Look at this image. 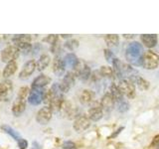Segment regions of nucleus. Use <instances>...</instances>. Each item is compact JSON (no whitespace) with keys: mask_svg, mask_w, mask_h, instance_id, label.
Returning a JSON list of instances; mask_svg holds the SVG:
<instances>
[{"mask_svg":"<svg viewBox=\"0 0 159 149\" xmlns=\"http://www.w3.org/2000/svg\"><path fill=\"white\" fill-rule=\"evenodd\" d=\"M143 55V46L139 42L133 41L128 44L125 51V58L130 65H132L134 67L142 66Z\"/></svg>","mask_w":159,"mask_h":149,"instance_id":"1","label":"nucleus"},{"mask_svg":"<svg viewBox=\"0 0 159 149\" xmlns=\"http://www.w3.org/2000/svg\"><path fill=\"white\" fill-rule=\"evenodd\" d=\"M74 74L77 78H79L83 82H87L88 79H91L92 71L91 68L88 66V64L83 61V60H79L77 66L74 68Z\"/></svg>","mask_w":159,"mask_h":149,"instance_id":"2","label":"nucleus"},{"mask_svg":"<svg viewBox=\"0 0 159 149\" xmlns=\"http://www.w3.org/2000/svg\"><path fill=\"white\" fill-rule=\"evenodd\" d=\"M19 55L20 51L15 45H8L1 51L0 57H1V61L3 63L8 64L11 62H15V60L19 57Z\"/></svg>","mask_w":159,"mask_h":149,"instance_id":"3","label":"nucleus"},{"mask_svg":"<svg viewBox=\"0 0 159 149\" xmlns=\"http://www.w3.org/2000/svg\"><path fill=\"white\" fill-rule=\"evenodd\" d=\"M159 65V56L153 51H147L144 53L142 59V67L145 70H155Z\"/></svg>","mask_w":159,"mask_h":149,"instance_id":"4","label":"nucleus"},{"mask_svg":"<svg viewBox=\"0 0 159 149\" xmlns=\"http://www.w3.org/2000/svg\"><path fill=\"white\" fill-rule=\"evenodd\" d=\"M89 126H91V119L89 118L88 115L83 113H81L79 116L75 118L73 123V128L78 133H82L84 131H86Z\"/></svg>","mask_w":159,"mask_h":149,"instance_id":"5","label":"nucleus"},{"mask_svg":"<svg viewBox=\"0 0 159 149\" xmlns=\"http://www.w3.org/2000/svg\"><path fill=\"white\" fill-rule=\"evenodd\" d=\"M117 87L123 96L128 98H133L135 97V86L129 79H122L119 81Z\"/></svg>","mask_w":159,"mask_h":149,"instance_id":"6","label":"nucleus"},{"mask_svg":"<svg viewBox=\"0 0 159 149\" xmlns=\"http://www.w3.org/2000/svg\"><path fill=\"white\" fill-rule=\"evenodd\" d=\"M52 116H53V111L50 108L49 106H46L39 109L36 115V121L39 124H41V125H46L52 119Z\"/></svg>","mask_w":159,"mask_h":149,"instance_id":"7","label":"nucleus"},{"mask_svg":"<svg viewBox=\"0 0 159 149\" xmlns=\"http://www.w3.org/2000/svg\"><path fill=\"white\" fill-rule=\"evenodd\" d=\"M13 84L10 79L0 83V102H7L12 96Z\"/></svg>","mask_w":159,"mask_h":149,"instance_id":"8","label":"nucleus"},{"mask_svg":"<svg viewBox=\"0 0 159 149\" xmlns=\"http://www.w3.org/2000/svg\"><path fill=\"white\" fill-rule=\"evenodd\" d=\"M88 116L92 121H98L103 116V111L101 106V102H93L91 104V107L89 108Z\"/></svg>","mask_w":159,"mask_h":149,"instance_id":"9","label":"nucleus"},{"mask_svg":"<svg viewBox=\"0 0 159 149\" xmlns=\"http://www.w3.org/2000/svg\"><path fill=\"white\" fill-rule=\"evenodd\" d=\"M76 78L77 77L75 76L74 72H68L66 74H65L62 82L60 83V88H61L63 93H67L70 89L74 87Z\"/></svg>","mask_w":159,"mask_h":149,"instance_id":"10","label":"nucleus"},{"mask_svg":"<svg viewBox=\"0 0 159 149\" xmlns=\"http://www.w3.org/2000/svg\"><path fill=\"white\" fill-rule=\"evenodd\" d=\"M37 69V62L35 60H29L24 64V66L19 74L20 79H27L32 76V74Z\"/></svg>","mask_w":159,"mask_h":149,"instance_id":"11","label":"nucleus"},{"mask_svg":"<svg viewBox=\"0 0 159 149\" xmlns=\"http://www.w3.org/2000/svg\"><path fill=\"white\" fill-rule=\"evenodd\" d=\"M45 89H37V88H31L30 89V93L28 96V102L32 106H39L40 103L43 102Z\"/></svg>","mask_w":159,"mask_h":149,"instance_id":"12","label":"nucleus"},{"mask_svg":"<svg viewBox=\"0 0 159 149\" xmlns=\"http://www.w3.org/2000/svg\"><path fill=\"white\" fill-rule=\"evenodd\" d=\"M52 82V79L50 77L46 76V74H40L37 78L34 79L32 83L31 88H37V89H44L48 84Z\"/></svg>","mask_w":159,"mask_h":149,"instance_id":"13","label":"nucleus"},{"mask_svg":"<svg viewBox=\"0 0 159 149\" xmlns=\"http://www.w3.org/2000/svg\"><path fill=\"white\" fill-rule=\"evenodd\" d=\"M114 99L112 97V96L111 94V93H106L104 96L102 97V101H101V106L102 107V111L104 112H111L112 109H113V106H114Z\"/></svg>","mask_w":159,"mask_h":149,"instance_id":"14","label":"nucleus"},{"mask_svg":"<svg viewBox=\"0 0 159 149\" xmlns=\"http://www.w3.org/2000/svg\"><path fill=\"white\" fill-rule=\"evenodd\" d=\"M140 40L144 46L148 49L154 48L158 42V38L156 34H142L140 35Z\"/></svg>","mask_w":159,"mask_h":149,"instance_id":"15","label":"nucleus"},{"mask_svg":"<svg viewBox=\"0 0 159 149\" xmlns=\"http://www.w3.org/2000/svg\"><path fill=\"white\" fill-rule=\"evenodd\" d=\"M66 71V67H65V64L63 59L60 56H56L53 61V72L54 74L58 77H61L65 74Z\"/></svg>","mask_w":159,"mask_h":149,"instance_id":"16","label":"nucleus"},{"mask_svg":"<svg viewBox=\"0 0 159 149\" xmlns=\"http://www.w3.org/2000/svg\"><path fill=\"white\" fill-rule=\"evenodd\" d=\"M129 81H130L134 86H137L141 91H146V89H148V88H149V83L145 79L138 76V74H130Z\"/></svg>","mask_w":159,"mask_h":149,"instance_id":"17","label":"nucleus"},{"mask_svg":"<svg viewBox=\"0 0 159 149\" xmlns=\"http://www.w3.org/2000/svg\"><path fill=\"white\" fill-rule=\"evenodd\" d=\"M26 109V101H22V99L16 98V101L14 102L11 111L14 116H20Z\"/></svg>","mask_w":159,"mask_h":149,"instance_id":"18","label":"nucleus"},{"mask_svg":"<svg viewBox=\"0 0 159 149\" xmlns=\"http://www.w3.org/2000/svg\"><path fill=\"white\" fill-rule=\"evenodd\" d=\"M93 98H94L93 92L89 91V89H84L81 96H80V102H81L82 104L87 106V104H92L94 102Z\"/></svg>","mask_w":159,"mask_h":149,"instance_id":"19","label":"nucleus"},{"mask_svg":"<svg viewBox=\"0 0 159 149\" xmlns=\"http://www.w3.org/2000/svg\"><path fill=\"white\" fill-rule=\"evenodd\" d=\"M17 71V63L16 62H11V63H8L6 64V66L3 69V72H2V76L4 79H9L11 76L16 73Z\"/></svg>","mask_w":159,"mask_h":149,"instance_id":"20","label":"nucleus"},{"mask_svg":"<svg viewBox=\"0 0 159 149\" xmlns=\"http://www.w3.org/2000/svg\"><path fill=\"white\" fill-rule=\"evenodd\" d=\"M63 61H64L65 67H66V68H72V69H74L75 67L77 66V64L79 62V59H78V57L74 53H69V54H67L66 56L64 57Z\"/></svg>","mask_w":159,"mask_h":149,"instance_id":"21","label":"nucleus"},{"mask_svg":"<svg viewBox=\"0 0 159 149\" xmlns=\"http://www.w3.org/2000/svg\"><path fill=\"white\" fill-rule=\"evenodd\" d=\"M109 93H111V94L112 96L114 102H116V103H119L124 101L123 98V94L121 93V92L119 91V88L117 87V84H111V88H109Z\"/></svg>","mask_w":159,"mask_h":149,"instance_id":"22","label":"nucleus"},{"mask_svg":"<svg viewBox=\"0 0 159 149\" xmlns=\"http://www.w3.org/2000/svg\"><path fill=\"white\" fill-rule=\"evenodd\" d=\"M50 61H51V59H50L49 55H47V54L41 55L40 58H39V60L37 61V70H38V71L39 72L44 71V70L49 66Z\"/></svg>","mask_w":159,"mask_h":149,"instance_id":"23","label":"nucleus"},{"mask_svg":"<svg viewBox=\"0 0 159 149\" xmlns=\"http://www.w3.org/2000/svg\"><path fill=\"white\" fill-rule=\"evenodd\" d=\"M104 41L108 48L117 47L119 44V37L117 34H107L104 36Z\"/></svg>","mask_w":159,"mask_h":149,"instance_id":"24","label":"nucleus"},{"mask_svg":"<svg viewBox=\"0 0 159 149\" xmlns=\"http://www.w3.org/2000/svg\"><path fill=\"white\" fill-rule=\"evenodd\" d=\"M1 129L2 130L8 134V135L11 136L15 141H18L20 138H21V136H20V134L18 131H16L13 127H11L10 125H8V124H3V125H1Z\"/></svg>","mask_w":159,"mask_h":149,"instance_id":"25","label":"nucleus"},{"mask_svg":"<svg viewBox=\"0 0 159 149\" xmlns=\"http://www.w3.org/2000/svg\"><path fill=\"white\" fill-rule=\"evenodd\" d=\"M32 37L31 35L28 34H18V35H14L12 38V42L14 45L20 44V43H31Z\"/></svg>","mask_w":159,"mask_h":149,"instance_id":"26","label":"nucleus"},{"mask_svg":"<svg viewBox=\"0 0 159 149\" xmlns=\"http://www.w3.org/2000/svg\"><path fill=\"white\" fill-rule=\"evenodd\" d=\"M98 71H99V74H101V76L102 78H109V79H111V78H113L114 74H114L113 69L111 68V67H107V66L101 67V69H99Z\"/></svg>","mask_w":159,"mask_h":149,"instance_id":"27","label":"nucleus"},{"mask_svg":"<svg viewBox=\"0 0 159 149\" xmlns=\"http://www.w3.org/2000/svg\"><path fill=\"white\" fill-rule=\"evenodd\" d=\"M15 46L19 49L20 53H23L25 55L29 54L33 49V46L31 43H20V44H16Z\"/></svg>","mask_w":159,"mask_h":149,"instance_id":"28","label":"nucleus"},{"mask_svg":"<svg viewBox=\"0 0 159 149\" xmlns=\"http://www.w3.org/2000/svg\"><path fill=\"white\" fill-rule=\"evenodd\" d=\"M79 41L76 39H69L66 41V43H65V48L68 49L69 51H75V50H77L78 47H79Z\"/></svg>","mask_w":159,"mask_h":149,"instance_id":"29","label":"nucleus"},{"mask_svg":"<svg viewBox=\"0 0 159 149\" xmlns=\"http://www.w3.org/2000/svg\"><path fill=\"white\" fill-rule=\"evenodd\" d=\"M30 93V88L28 87H22L19 88L17 93V98L22 99V101H26L28 99V96Z\"/></svg>","mask_w":159,"mask_h":149,"instance_id":"30","label":"nucleus"},{"mask_svg":"<svg viewBox=\"0 0 159 149\" xmlns=\"http://www.w3.org/2000/svg\"><path fill=\"white\" fill-rule=\"evenodd\" d=\"M43 41L44 42H47L48 44L51 45V47H52V46H55V45L58 44V42H59V37H58V35L51 34V35H48L46 38H44Z\"/></svg>","mask_w":159,"mask_h":149,"instance_id":"31","label":"nucleus"},{"mask_svg":"<svg viewBox=\"0 0 159 149\" xmlns=\"http://www.w3.org/2000/svg\"><path fill=\"white\" fill-rule=\"evenodd\" d=\"M103 54H104V58H106V60H107L108 63H111L112 64V61L116 58V56H114L113 52H111L109 49H104L103 50Z\"/></svg>","mask_w":159,"mask_h":149,"instance_id":"32","label":"nucleus"},{"mask_svg":"<svg viewBox=\"0 0 159 149\" xmlns=\"http://www.w3.org/2000/svg\"><path fill=\"white\" fill-rule=\"evenodd\" d=\"M128 109H129V103L126 101H123L121 102L117 103V111L119 112H121V113L126 112Z\"/></svg>","mask_w":159,"mask_h":149,"instance_id":"33","label":"nucleus"},{"mask_svg":"<svg viewBox=\"0 0 159 149\" xmlns=\"http://www.w3.org/2000/svg\"><path fill=\"white\" fill-rule=\"evenodd\" d=\"M149 149H159V134L153 137L150 145H149Z\"/></svg>","mask_w":159,"mask_h":149,"instance_id":"34","label":"nucleus"},{"mask_svg":"<svg viewBox=\"0 0 159 149\" xmlns=\"http://www.w3.org/2000/svg\"><path fill=\"white\" fill-rule=\"evenodd\" d=\"M63 149H76V143L71 140H66L62 144Z\"/></svg>","mask_w":159,"mask_h":149,"instance_id":"35","label":"nucleus"},{"mask_svg":"<svg viewBox=\"0 0 159 149\" xmlns=\"http://www.w3.org/2000/svg\"><path fill=\"white\" fill-rule=\"evenodd\" d=\"M17 145L19 147V149H27L28 148V145H29V143L27 141V139H25V138H20L19 140L17 141Z\"/></svg>","mask_w":159,"mask_h":149,"instance_id":"36","label":"nucleus"},{"mask_svg":"<svg viewBox=\"0 0 159 149\" xmlns=\"http://www.w3.org/2000/svg\"><path fill=\"white\" fill-rule=\"evenodd\" d=\"M102 78V77L101 76V74H99V71H93V72L92 73L91 79H92L93 82H98Z\"/></svg>","mask_w":159,"mask_h":149,"instance_id":"37","label":"nucleus"},{"mask_svg":"<svg viewBox=\"0 0 159 149\" xmlns=\"http://www.w3.org/2000/svg\"><path fill=\"white\" fill-rule=\"evenodd\" d=\"M123 129H124V126H121V127L117 128L116 130L114 131V132H113V133L111 134V136H108V139H111V138H114V137H116V136L118 135V134H119V133H120V132H121V131L123 130Z\"/></svg>","mask_w":159,"mask_h":149,"instance_id":"38","label":"nucleus"},{"mask_svg":"<svg viewBox=\"0 0 159 149\" xmlns=\"http://www.w3.org/2000/svg\"><path fill=\"white\" fill-rule=\"evenodd\" d=\"M31 149H42V146H41V144H40L38 141L34 140L32 142V147H31Z\"/></svg>","mask_w":159,"mask_h":149,"instance_id":"39","label":"nucleus"},{"mask_svg":"<svg viewBox=\"0 0 159 149\" xmlns=\"http://www.w3.org/2000/svg\"><path fill=\"white\" fill-rule=\"evenodd\" d=\"M62 38H64V39H68V38H71L73 35H71V34H67V35H65V34H62V35H60Z\"/></svg>","mask_w":159,"mask_h":149,"instance_id":"40","label":"nucleus"},{"mask_svg":"<svg viewBox=\"0 0 159 149\" xmlns=\"http://www.w3.org/2000/svg\"><path fill=\"white\" fill-rule=\"evenodd\" d=\"M133 36H134V35H125V34L123 35V37H124V38H132Z\"/></svg>","mask_w":159,"mask_h":149,"instance_id":"41","label":"nucleus"}]
</instances>
